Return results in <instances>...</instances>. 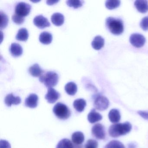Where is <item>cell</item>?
Masks as SVG:
<instances>
[{
  "label": "cell",
  "instance_id": "obj_35",
  "mask_svg": "<svg viewBox=\"0 0 148 148\" xmlns=\"http://www.w3.org/2000/svg\"><path fill=\"white\" fill-rule=\"evenodd\" d=\"M58 1H47V3L48 5H53V4H55V3H57Z\"/></svg>",
  "mask_w": 148,
  "mask_h": 148
},
{
  "label": "cell",
  "instance_id": "obj_7",
  "mask_svg": "<svg viewBox=\"0 0 148 148\" xmlns=\"http://www.w3.org/2000/svg\"><path fill=\"white\" fill-rule=\"evenodd\" d=\"M109 100L106 97L99 96L97 97L94 101V106L97 110L103 111L106 110L109 107Z\"/></svg>",
  "mask_w": 148,
  "mask_h": 148
},
{
  "label": "cell",
  "instance_id": "obj_25",
  "mask_svg": "<svg viewBox=\"0 0 148 148\" xmlns=\"http://www.w3.org/2000/svg\"><path fill=\"white\" fill-rule=\"evenodd\" d=\"M56 148H74V145L71 140L64 138L59 142Z\"/></svg>",
  "mask_w": 148,
  "mask_h": 148
},
{
  "label": "cell",
  "instance_id": "obj_22",
  "mask_svg": "<svg viewBox=\"0 0 148 148\" xmlns=\"http://www.w3.org/2000/svg\"><path fill=\"white\" fill-rule=\"evenodd\" d=\"M39 39L42 44L48 45L51 43L52 40V35L51 34L48 32H44L40 33Z\"/></svg>",
  "mask_w": 148,
  "mask_h": 148
},
{
  "label": "cell",
  "instance_id": "obj_31",
  "mask_svg": "<svg viewBox=\"0 0 148 148\" xmlns=\"http://www.w3.org/2000/svg\"><path fill=\"white\" fill-rule=\"evenodd\" d=\"M98 143L94 139H89L86 144L85 148H97Z\"/></svg>",
  "mask_w": 148,
  "mask_h": 148
},
{
  "label": "cell",
  "instance_id": "obj_26",
  "mask_svg": "<svg viewBox=\"0 0 148 148\" xmlns=\"http://www.w3.org/2000/svg\"><path fill=\"white\" fill-rule=\"evenodd\" d=\"M121 1L118 0H108L105 3L106 8L109 10H113L120 6Z\"/></svg>",
  "mask_w": 148,
  "mask_h": 148
},
{
  "label": "cell",
  "instance_id": "obj_4",
  "mask_svg": "<svg viewBox=\"0 0 148 148\" xmlns=\"http://www.w3.org/2000/svg\"><path fill=\"white\" fill-rule=\"evenodd\" d=\"M53 111L55 116L60 119H68L71 115V112L67 106L61 103H58L54 106Z\"/></svg>",
  "mask_w": 148,
  "mask_h": 148
},
{
  "label": "cell",
  "instance_id": "obj_9",
  "mask_svg": "<svg viewBox=\"0 0 148 148\" xmlns=\"http://www.w3.org/2000/svg\"><path fill=\"white\" fill-rule=\"evenodd\" d=\"M60 93L53 88H48L45 98L50 103H54L60 97Z\"/></svg>",
  "mask_w": 148,
  "mask_h": 148
},
{
  "label": "cell",
  "instance_id": "obj_18",
  "mask_svg": "<svg viewBox=\"0 0 148 148\" xmlns=\"http://www.w3.org/2000/svg\"><path fill=\"white\" fill-rule=\"evenodd\" d=\"M104 44L105 40L103 38L99 35L94 38L91 45L92 46L95 50H99L103 47Z\"/></svg>",
  "mask_w": 148,
  "mask_h": 148
},
{
  "label": "cell",
  "instance_id": "obj_20",
  "mask_svg": "<svg viewBox=\"0 0 148 148\" xmlns=\"http://www.w3.org/2000/svg\"><path fill=\"white\" fill-rule=\"evenodd\" d=\"M52 22L56 26H61L64 24V15L60 13H55L51 17Z\"/></svg>",
  "mask_w": 148,
  "mask_h": 148
},
{
  "label": "cell",
  "instance_id": "obj_6",
  "mask_svg": "<svg viewBox=\"0 0 148 148\" xmlns=\"http://www.w3.org/2000/svg\"><path fill=\"white\" fill-rule=\"evenodd\" d=\"M130 43L136 48L143 47L146 42L144 36L140 34H133L130 38Z\"/></svg>",
  "mask_w": 148,
  "mask_h": 148
},
{
  "label": "cell",
  "instance_id": "obj_15",
  "mask_svg": "<svg viewBox=\"0 0 148 148\" xmlns=\"http://www.w3.org/2000/svg\"><path fill=\"white\" fill-rule=\"evenodd\" d=\"M29 73L34 77H40L45 73V71L42 70L39 65L35 64L30 66L28 69Z\"/></svg>",
  "mask_w": 148,
  "mask_h": 148
},
{
  "label": "cell",
  "instance_id": "obj_34",
  "mask_svg": "<svg viewBox=\"0 0 148 148\" xmlns=\"http://www.w3.org/2000/svg\"><path fill=\"white\" fill-rule=\"evenodd\" d=\"M138 114L144 119L148 120V110L138 111Z\"/></svg>",
  "mask_w": 148,
  "mask_h": 148
},
{
  "label": "cell",
  "instance_id": "obj_30",
  "mask_svg": "<svg viewBox=\"0 0 148 148\" xmlns=\"http://www.w3.org/2000/svg\"><path fill=\"white\" fill-rule=\"evenodd\" d=\"M12 20L14 22L18 24V25H21L25 21V18L24 17L20 16L18 14L14 13L12 16Z\"/></svg>",
  "mask_w": 148,
  "mask_h": 148
},
{
  "label": "cell",
  "instance_id": "obj_19",
  "mask_svg": "<svg viewBox=\"0 0 148 148\" xmlns=\"http://www.w3.org/2000/svg\"><path fill=\"white\" fill-rule=\"evenodd\" d=\"M72 141L76 145H80L84 141L85 137L84 133L81 132H76L72 135Z\"/></svg>",
  "mask_w": 148,
  "mask_h": 148
},
{
  "label": "cell",
  "instance_id": "obj_28",
  "mask_svg": "<svg viewBox=\"0 0 148 148\" xmlns=\"http://www.w3.org/2000/svg\"><path fill=\"white\" fill-rule=\"evenodd\" d=\"M84 2L81 0H68L66 1V3L70 7L78 8L83 5Z\"/></svg>",
  "mask_w": 148,
  "mask_h": 148
},
{
  "label": "cell",
  "instance_id": "obj_17",
  "mask_svg": "<svg viewBox=\"0 0 148 148\" xmlns=\"http://www.w3.org/2000/svg\"><path fill=\"white\" fill-rule=\"evenodd\" d=\"M108 117L110 121L113 123H117L121 119V115L118 110L112 109L108 114Z\"/></svg>",
  "mask_w": 148,
  "mask_h": 148
},
{
  "label": "cell",
  "instance_id": "obj_37",
  "mask_svg": "<svg viewBox=\"0 0 148 148\" xmlns=\"http://www.w3.org/2000/svg\"><path fill=\"white\" fill-rule=\"evenodd\" d=\"M77 145V147H74V148H83V147H82V145Z\"/></svg>",
  "mask_w": 148,
  "mask_h": 148
},
{
  "label": "cell",
  "instance_id": "obj_21",
  "mask_svg": "<svg viewBox=\"0 0 148 148\" xmlns=\"http://www.w3.org/2000/svg\"><path fill=\"white\" fill-rule=\"evenodd\" d=\"M86 105V101L83 99H76L73 103V107L77 111L79 112H82L84 111Z\"/></svg>",
  "mask_w": 148,
  "mask_h": 148
},
{
  "label": "cell",
  "instance_id": "obj_13",
  "mask_svg": "<svg viewBox=\"0 0 148 148\" xmlns=\"http://www.w3.org/2000/svg\"><path fill=\"white\" fill-rule=\"evenodd\" d=\"M134 5L137 11L141 13H145L148 11V3L147 1L137 0L134 2Z\"/></svg>",
  "mask_w": 148,
  "mask_h": 148
},
{
  "label": "cell",
  "instance_id": "obj_23",
  "mask_svg": "<svg viewBox=\"0 0 148 148\" xmlns=\"http://www.w3.org/2000/svg\"><path fill=\"white\" fill-rule=\"evenodd\" d=\"M29 37V33L27 29L25 28H21L19 29L18 33L16 34V39L20 41H26Z\"/></svg>",
  "mask_w": 148,
  "mask_h": 148
},
{
  "label": "cell",
  "instance_id": "obj_5",
  "mask_svg": "<svg viewBox=\"0 0 148 148\" xmlns=\"http://www.w3.org/2000/svg\"><path fill=\"white\" fill-rule=\"evenodd\" d=\"M32 7L28 3L18 2L15 8V13L22 17H25L30 13Z\"/></svg>",
  "mask_w": 148,
  "mask_h": 148
},
{
  "label": "cell",
  "instance_id": "obj_14",
  "mask_svg": "<svg viewBox=\"0 0 148 148\" xmlns=\"http://www.w3.org/2000/svg\"><path fill=\"white\" fill-rule=\"evenodd\" d=\"M9 51L11 55L13 57H19L23 53V48L19 44L13 43L10 46Z\"/></svg>",
  "mask_w": 148,
  "mask_h": 148
},
{
  "label": "cell",
  "instance_id": "obj_3",
  "mask_svg": "<svg viewBox=\"0 0 148 148\" xmlns=\"http://www.w3.org/2000/svg\"><path fill=\"white\" fill-rule=\"evenodd\" d=\"M58 79V74L56 72L51 71L45 72L39 77V81L48 88L57 85Z\"/></svg>",
  "mask_w": 148,
  "mask_h": 148
},
{
  "label": "cell",
  "instance_id": "obj_1",
  "mask_svg": "<svg viewBox=\"0 0 148 148\" xmlns=\"http://www.w3.org/2000/svg\"><path fill=\"white\" fill-rule=\"evenodd\" d=\"M132 129V125L129 122H126L112 125L109 128L108 132L110 136L116 138L128 134L131 131Z\"/></svg>",
  "mask_w": 148,
  "mask_h": 148
},
{
  "label": "cell",
  "instance_id": "obj_11",
  "mask_svg": "<svg viewBox=\"0 0 148 148\" xmlns=\"http://www.w3.org/2000/svg\"><path fill=\"white\" fill-rule=\"evenodd\" d=\"M38 97L34 93L30 94L25 101V105L30 108H35L38 106Z\"/></svg>",
  "mask_w": 148,
  "mask_h": 148
},
{
  "label": "cell",
  "instance_id": "obj_27",
  "mask_svg": "<svg viewBox=\"0 0 148 148\" xmlns=\"http://www.w3.org/2000/svg\"><path fill=\"white\" fill-rule=\"evenodd\" d=\"M105 148H125L121 142L118 140H112L106 145Z\"/></svg>",
  "mask_w": 148,
  "mask_h": 148
},
{
  "label": "cell",
  "instance_id": "obj_36",
  "mask_svg": "<svg viewBox=\"0 0 148 148\" xmlns=\"http://www.w3.org/2000/svg\"><path fill=\"white\" fill-rule=\"evenodd\" d=\"M128 148H136V145L133 143H131L128 145Z\"/></svg>",
  "mask_w": 148,
  "mask_h": 148
},
{
  "label": "cell",
  "instance_id": "obj_33",
  "mask_svg": "<svg viewBox=\"0 0 148 148\" xmlns=\"http://www.w3.org/2000/svg\"><path fill=\"white\" fill-rule=\"evenodd\" d=\"M0 148H11V145L8 141L1 139L0 141Z\"/></svg>",
  "mask_w": 148,
  "mask_h": 148
},
{
  "label": "cell",
  "instance_id": "obj_16",
  "mask_svg": "<svg viewBox=\"0 0 148 148\" xmlns=\"http://www.w3.org/2000/svg\"><path fill=\"white\" fill-rule=\"evenodd\" d=\"M103 116L102 115L97 112L95 109L91 110L87 116V119L90 123H94L102 120Z\"/></svg>",
  "mask_w": 148,
  "mask_h": 148
},
{
  "label": "cell",
  "instance_id": "obj_24",
  "mask_svg": "<svg viewBox=\"0 0 148 148\" xmlns=\"http://www.w3.org/2000/svg\"><path fill=\"white\" fill-rule=\"evenodd\" d=\"M65 90L68 95L73 96L77 92V86L74 82H69L65 86Z\"/></svg>",
  "mask_w": 148,
  "mask_h": 148
},
{
  "label": "cell",
  "instance_id": "obj_32",
  "mask_svg": "<svg viewBox=\"0 0 148 148\" xmlns=\"http://www.w3.org/2000/svg\"><path fill=\"white\" fill-rule=\"evenodd\" d=\"M140 27L143 31L148 30V16L144 17L142 19L140 22Z\"/></svg>",
  "mask_w": 148,
  "mask_h": 148
},
{
  "label": "cell",
  "instance_id": "obj_12",
  "mask_svg": "<svg viewBox=\"0 0 148 148\" xmlns=\"http://www.w3.org/2000/svg\"><path fill=\"white\" fill-rule=\"evenodd\" d=\"M21 98L18 96H14L12 93L7 95L5 98V103L8 107H11L12 105H18L21 103Z\"/></svg>",
  "mask_w": 148,
  "mask_h": 148
},
{
  "label": "cell",
  "instance_id": "obj_10",
  "mask_svg": "<svg viewBox=\"0 0 148 148\" xmlns=\"http://www.w3.org/2000/svg\"><path fill=\"white\" fill-rule=\"evenodd\" d=\"M33 22L34 25L40 28H44L51 25L48 19L41 14L35 16Z\"/></svg>",
  "mask_w": 148,
  "mask_h": 148
},
{
  "label": "cell",
  "instance_id": "obj_2",
  "mask_svg": "<svg viewBox=\"0 0 148 148\" xmlns=\"http://www.w3.org/2000/svg\"><path fill=\"white\" fill-rule=\"evenodd\" d=\"M106 25L108 30L115 35L122 34L124 30L123 21L119 19L113 17H109L106 19Z\"/></svg>",
  "mask_w": 148,
  "mask_h": 148
},
{
  "label": "cell",
  "instance_id": "obj_29",
  "mask_svg": "<svg viewBox=\"0 0 148 148\" xmlns=\"http://www.w3.org/2000/svg\"><path fill=\"white\" fill-rule=\"evenodd\" d=\"M0 17H1V23H0V28L1 29L5 28L8 23V16L5 13L1 11L0 12Z\"/></svg>",
  "mask_w": 148,
  "mask_h": 148
},
{
  "label": "cell",
  "instance_id": "obj_8",
  "mask_svg": "<svg viewBox=\"0 0 148 148\" xmlns=\"http://www.w3.org/2000/svg\"><path fill=\"white\" fill-rule=\"evenodd\" d=\"M92 133L93 136L97 139H105L106 132L104 126L100 123L94 125L92 128Z\"/></svg>",
  "mask_w": 148,
  "mask_h": 148
}]
</instances>
